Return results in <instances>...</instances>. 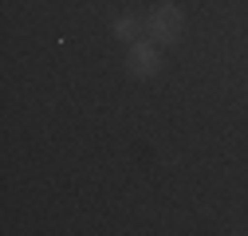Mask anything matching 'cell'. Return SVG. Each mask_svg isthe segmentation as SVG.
Returning <instances> with one entry per match:
<instances>
[{"label": "cell", "mask_w": 248, "mask_h": 236, "mask_svg": "<svg viewBox=\"0 0 248 236\" xmlns=\"http://www.w3.org/2000/svg\"><path fill=\"white\" fill-rule=\"evenodd\" d=\"M150 36L154 40H162V44H173L177 36H181V12L177 8H158V12H154L150 16Z\"/></svg>", "instance_id": "cell-1"}, {"label": "cell", "mask_w": 248, "mask_h": 236, "mask_svg": "<svg viewBox=\"0 0 248 236\" xmlns=\"http://www.w3.org/2000/svg\"><path fill=\"white\" fill-rule=\"evenodd\" d=\"M130 71L134 75H154L158 71V55H154L150 44H134L130 47Z\"/></svg>", "instance_id": "cell-2"}, {"label": "cell", "mask_w": 248, "mask_h": 236, "mask_svg": "<svg viewBox=\"0 0 248 236\" xmlns=\"http://www.w3.org/2000/svg\"><path fill=\"white\" fill-rule=\"evenodd\" d=\"M114 32H118L122 40H134V36H138V24H134V20H118V24H114Z\"/></svg>", "instance_id": "cell-3"}]
</instances>
